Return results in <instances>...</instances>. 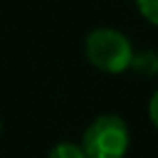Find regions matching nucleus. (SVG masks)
<instances>
[{"instance_id":"obj_1","label":"nucleus","mask_w":158,"mask_h":158,"mask_svg":"<svg viewBox=\"0 0 158 158\" xmlns=\"http://www.w3.org/2000/svg\"><path fill=\"white\" fill-rule=\"evenodd\" d=\"M133 44L117 28H94L85 37V57L94 69L103 73H124L131 69L133 60Z\"/></svg>"},{"instance_id":"obj_2","label":"nucleus","mask_w":158,"mask_h":158,"mask_svg":"<svg viewBox=\"0 0 158 158\" xmlns=\"http://www.w3.org/2000/svg\"><path fill=\"white\" fill-rule=\"evenodd\" d=\"M80 147L87 158H124L131 147L128 124L119 115H99L85 128Z\"/></svg>"},{"instance_id":"obj_3","label":"nucleus","mask_w":158,"mask_h":158,"mask_svg":"<svg viewBox=\"0 0 158 158\" xmlns=\"http://www.w3.org/2000/svg\"><path fill=\"white\" fill-rule=\"evenodd\" d=\"M131 69L140 76H147V78L158 76V53L154 48H144L142 53H133Z\"/></svg>"},{"instance_id":"obj_4","label":"nucleus","mask_w":158,"mask_h":158,"mask_svg":"<svg viewBox=\"0 0 158 158\" xmlns=\"http://www.w3.org/2000/svg\"><path fill=\"white\" fill-rule=\"evenodd\" d=\"M48 158H87V154L76 142H57L48 151Z\"/></svg>"},{"instance_id":"obj_5","label":"nucleus","mask_w":158,"mask_h":158,"mask_svg":"<svg viewBox=\"0 0 158 158\" xmlns=\"http://www.w3.org/2000/svg\"><path fill=\"white\" fill-rule=\"evenodd\" d=\"M135 7L147 23L158 28V0H135Z\"/></svg>"},{"instance_id":"obj_6","label":"nucleus","mask_w":158,"mask_h":158,"mask_svg":"<svg viewBox=\"0 0 158 158\" xmlns=\"http://www.w3.org/2000/svg\"><path fill=\"white\" fill-rule=\"evenodd\" d=\"M147 112H149V119H151V124H154V128L158 131V89L151 94L149 106H147Z\"/></svg>"},{"instance_id":"obj_7","label":"nucleus","mask_w":158,"mask_h":158,"mask_svg":"<svg viewBox=\"0 0 158 158\" xmlns=\"http://www.w3.org/2000/svg\"><path fill=\"white\" fill-rule=\"evenodd\" d=\"M0 135H2V119H0Z\"/></svg>"}]
</instances>
